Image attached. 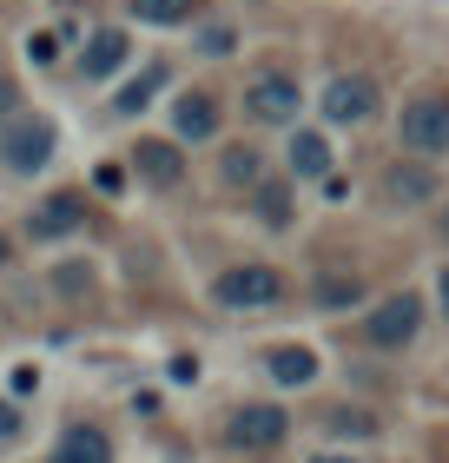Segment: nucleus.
<instances>
[{"instance_id": "1", "label": "nucleus", "mask_w": 449, "mask_h": 463, "mask_svg": "<svg viewBox=\"0 0 449 463\" xmlns=\"http://www.w3.org/2000/svg\"><path fill=\"white\" fill-rule=\"evenodd\" d=\"M53 146H60L53 119H40V113H14V119H7V133H0V165H7V173H40V165L53 159Z\"/></svg>"}, {"instance_id": "2", "label": "nucleus", "mask_w": 449, "mask_h": 463, "mask_svg": "<svg viewBox=\"0 0 449 463\" xmlns=\"http://www.w3.org/2000/svg\"><path fill=\"white\" fill-rule=\"evenodd\" d=\"M211 298H219V305H231V311L277 305V298H285V271H277V265H231V271H219Z\"/></svg>"}, {"instance_id": "3", "label": "nucleus", "mask_w": 449, "mask_h": 463, "mask_svg": "<svg viewBox=\"0 0 449 463\" xmlns=\"http://www.w3.org/2000/svg\"><path fill=\"white\" fill-rule=\"evenodd\" d=\"M397 133L410 153H449V93H423L397 113Z\"/></svg>"}, {"instance_id": "4", "label": "nucleus", "mask_w": 449, "mask_h": 463, "mask_svg": "<svg viewBox=\"0 0 449 463\" xmlns=\"http://www.w3.org/2000/svg\"><path fill=\"white\" fill-rule=\"evenodd\" d=\"M297 107H304V93H297V80H291V73H277V67L251 73V87H245V113L258 119V126H291Z\"/></svg>"}, {"instance_id": "5", "label": "nucleus", "mask_w": 449, "mask_h": 463, "mask_svg": "<svg viewBox=\"0 0 449 463\" xmlns=\"http://www.w3.org/2000/svg\"><path fill=\"white\" fill-rule=\"evenodd\" d=\"M416 325H423V305L410 298V291H397V298H383L370 311V325H363V338H370L377 351H403L416 338Z\"/></svg>"}, {"instance_id": "6", "label": "nucleus", "mask_w": 449, "mask_h": 463, "mask_svg": "<svg viewBox=\"0 0 449 463\" xmlns=\"http://www.w3.org/2000/svg\"><path fill=\"white\" fill-rule=\"evenodd\" d=\"M285 430H291V417L277 411V404H245V411H231L225 444H231V450H271Z\"/></svg>"}, {"instance_id": "7", "label": "nucleus", "mask_w": 449, "mask_h": 463, "mask_svg": "<svg viewBox=\"0 0 449 463\" xmlns=\"http://www.w3.org/2000/svg\"><path fill=\"white\" fill-rule=\"evenodd\" d=\"M370 113H377V80L337 73L331 87H324V119H331V126H363Z\"/></svg>"}, {"instance_id": "8", "label": "nucleus", "mask_w": 449, "mask_h": 463, "mask_svg": "<svg viewBox=\"0 0 449 463\" xmlns=\"http://www.w3.org/2000/svg\"><path fill=\"white\" fill-rule=\"evenodd\" d=\"M80 219H87V199H80V193H53L47 205H33L27 232H33V239H67V232H80Z\"/></svg>"}, {"instance_id": "9", "label": "nucleus", "mask_w": 449, "mask_h": 463, "mask_svg": "<svg viewBox=\"0 0 449 463\" xmlns=\"http://www.w3.org/2000/svg\"><path fill=\"white\" fill-rule=\"evenodd\" d=\"M133 165H139V179H145V185H179V173H185V153H179L173 139H139Z\"/></svg>"}, {"instance_id": "10", "label": "nucleus", "mask_w": 449, "mask_h": 463, "mask_svg": "<svg viewBox=\"0 0 449 463\" xmlns=\"http://www.w3.org/2000/svg\"><path fill=\"white\" fill-rule=\"evenodd\" d=\"M126 53H133V40H126L119 27H99V33L87 40V53H80V67H87V80H106V73L126 67Z\"/></svg>"}, {"instance_id": "11", "label": "nucleus", "mask_w": 449, "mask_h": 463, "mask_svg": "<svg viewBox=\"0 0 449 463\" xmlns=\"http://www.w3.org/2000/svg\"><path fill=\"white\" fill-rule=\"evenodd\" d=\"M53 463H113V437H106L99 424H73L67 437H60Z\"/></svg>"}, {"instance_id": "12", "label": "nucleus", "mask_w": 449, "mask_h": 463, "mask_svg": "<svg viewBox=\"0 0 449 463\" xmlns=\"http://www.w3.org/2000/svg\"><path fill=\"white\" fill-rule=\"evenodd\" d=\"M173 133H179V139H192V146L211 139V133H219V107H211L205 93H185L179 107H173Z\"/></svg>"}, {"instance_id": "13", "label": "nucleus", "mask_w": 449, "mask_h": 463, "mask_svg": "<svg viewBox=\"0 0 449 463\" xmlns=\"http://www.w3.org/2000/svg\"><path fill=\"white\" fill-rule=\"evenodd\" d=\"M436 193V173H423V165H390L383 173V199L390 205H423Z\"/></svg>"}, {"instance_id": "14", "label": "nucleus", "mask_w": 449, "mask_h": 463, "mask_svg": "<svg viewBox=\"0 0 449 463\" xmlns=\"http://www.w3.org/2000/svg\"><path fill=\"white\" fill-rule=\"evenodd\" d=\"M265 364H271L277 384H291V391H297V384H311V377H317V351H304V345H277Z\"/></svg>"}, {"instance_id": "15", "label": "nucleus", "mask_w": 449, "mask_h": 463, "mask_svg": "<svg viewBox=\"0 0 449 463\" xmlns=\"http://www.w3.org/2000/svg\"><path fill=\"white\" fill-rule=\"evenodd\" d=\"M291 165H297V179H324V173H331L324 133H291Z\"/></svg>"}, {"instance_id": "16", "label": "nucleus", "mask_w": 449, "mask_h": 463, "mask_svg": "<svg viewBox=\"0 0 449 463\" xmlns=\"http://www.w3.org/2000/svg\"><path fill=\"white\" fill-rule=\"evenodd\" d=\"M251 193H258V219H265L271 232L291 225V185H285V179H258Z\"/></svg>"}, {"instance_id": "17", "label": "nucleus", "mask_w": 449, "mask_h": 463, "mask_svg": "<svg viewBox=\"0 0 449 463\" xmlns=\"http://www.w3.org/2000/svg\"><path fill=\"white\" fill-rule=\"evenodd\" d=\"M219 179H225V185H245V193H251V185L265 179V159L251 153V146H231V153L219 159Z\"/></svg>"}, {"instance_id": "18", "label": "nucleus", "mask_w": 449, "mask_h": 463, "mask_svg": "<svg viewBox=\"0 0 449 463\" xmlns=\"http://www.w3.org/2000/svg\"><path fill=\"white\" fill-rule=\"evenodd\" d=\"M133 14L145 27H185V20L199 14V0H133Z\"/></svg>"}, {"instance_id": "19", "label": "nucleus", "mask_w": 449, "mask_h": 463, "mask_svg": "<svg viewBox=\"0 0 449 463\" xmlns=\"http://www.w3.org/2000/svg\"><path fill=\"white\" fill-rule=\"evenodd\" d=\"M165 87V67H145L139 80H126L119 87V99H113V113H145V99H153Z\"/></svg>"}, {"instance_id": "20", "label": "nucleus", "mask_w": 449, "mask_h": 463, "mask_svg": "<svg viewBox=\"0 0 449 463\" xmlns=\"http://www.w3.org/2000/svg\"><path fill=\"white\" fill-rule=\"evenodd\" d=\"M317 298H324V305H357L363 285L357 279H317Z\"/></svg>"}, {"instance_id": "21", "label": "nucleus", "mask_w": 449, "mask_h": 463, "mask_svg": "<svg viewBox=\"0 0 449 463\" xmlns=\"http://www.w3.org/2000/svg\"><path fill=\"white\" fill-rule=\"evenodd\" d=\"M331 430H337V437H377V424H370L363 411H331Z\"/></svg>"}, {"instance_id": "22", "label": "nucleus", "mask_w": 449, "mask_h": 463, "mask_svg": "<svg viewBox=\"0 0 449 463\" xmlns=\"http://www.w3.org/2000/svg\"><path fill=\"white\" fill-rule=\"evenodd\" d=\"M93 279H87V265H60V291H87Z\"/></svg>"}, {"instance_id": "23", "label": "nucleus", "mask_w": 449, "mask_h": 463, "mask_svg": "<svg viewBox=\"0 0 449 463\" xmlns=\"http://www.w3.org/2000/svg\"><path fill=\"white\" fill-rule=\"evenodd\" d=\"M33 391H40V371L20 364V371H14V397H33Z\"/></svg>"}, {"instance_id": "24", "label": "nucleus", "mask_w": 449, "mask_h": 463, "mask_svg": "<svg viewBox=\"0 0 449 463\" xmlns=\"http://www.w3.org/2000/svg\"><path fill=\"white\" fill-rule=\"evenodd\" d=\"M7 437H20V411L7 404V397H0V444H7Z\"/></svg>"}, {"instance_id": "25", "label": "nucleus", "mask_w": 449, "mask_h": 463, "mask_svg": "<svg viewBox=\"0 0 449 463\" xmlns=\"http://www.w3.org/2000/svg\"><path fill=\"white\" fill-rule=\"evenodd\" d=\"M27 53H33V60H53V53H60V40H53V33H33V40H27Z\"/></svg>"}, {"instance_id": "26", "label": "nucleus", "mask_w": 449, "mask_h": 463, "mask_svg": "<svg viewBox=\"0 0 449 463\" xmlns=\"http://www.w3.org/2000/svg\"><path fill=\"white\" fill-rule=\"evenodd\" d=\"M20 113V93H14V80H0V119Z\"/></svg>"}, {"instance_id": "27", "label": "nucleus", "mask_w": 449, "mask_h": 463, "mask_svg": "<svg viewBox=\"0 0 449 463\" xmlns=\"http://www.w3.org/2000/svg\"><path fill=\"white\" fill-rule=\"evenodd\" d=\"M443 311H449V271H443Z\"/></svg>"}, {"instance_id": "28", "label": "nucleus", "mask_w": 449, "mask_h": 463, "mask_svg": "<svg viewBox=\"0 0 449 463\" xmlns=\"http://www.w3.org/2000/svg\"><path fill=\"white\" fill-rule=\"evenodd\" d=\"M311 463H351V457H311Z\"/></svg>"}, {"instance_id": "29", "label": "nucleus", "mask_w": 449, "mask_h": 463, "mask_svg": "<svg viewBox=\"0 0 449 463\" xmlns=\"http://www.w3.org/2000/svg\"><path fill=\"white\" fill-rule=\"evenodd\" d=\"M7 251H14V245H7V239H0V265H7Z\"/></svg>"}, {"instance_id": "30", "label": "nucleus", "mask_w": 449, "mask_h": 463, "mask_svg": "<svg viewBox=\"0 0 449 463\" xmlns=\"http://www.w3.org/2000/svg\"><path fill=\"white\" fill-rule=\"evenodd\" d=\"M443 232H449V219H443Z\"/></svg>"}]
</instances>
